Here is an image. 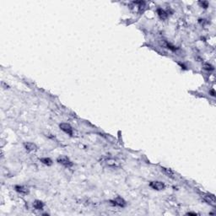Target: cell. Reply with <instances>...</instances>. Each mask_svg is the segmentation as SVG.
<instances>
[{
	"mask_svg": "<svg viewBox=\"0 0 216 216\" xmlns=\"http://www.w3.org/2000/svg\"><path fill=\"white\" fill-rule=\"evenodd\" d=\"M59 128L61 130H63V132H65L66 134H68L70 136L73 135V128L68 123H61L59 125Z\"/></svg>",
	"mask_w": 216,
	"mask_h": 216,
	"instance_id": "obj_4",
	"label": "cell"
},
{
	"mask_svg": "<svg viewBox=\"0 0 216 216\" xmlns=\"http://www.w3.org/2000/svg\"><path fill=\"white\" fill-rule=\"evenodd\" d=\"M24 146H25V149H26L27 151H34L35 149H37V146L35 145V143H24Z\"/></svg>",
	"mask_w": 216,
	"mask_h": 216,
	"instance_id": "obj_7",
	"label": "cell"
},
{
	"mask_svg": "<svg viewBox=\"0 0 216 216\" xmlns=\"http://www.w3.org/2000/svg\"><path fill=\"white\" fill-rule=\"evenodd\" d=\"M15 191L18 193H21V194H28L29 193V189L28 187H25V186H15Z\"/></svg>",
	"mask_w": 216,
	"mask_h": 216,
	"instance_id": "obj_6",
	"label": "cell"
},
{
	"mask_svg": "<svg viewBox=\"0 0 216 216\" xmlns=\"http://www.w3.org/2000/svg\"><path fill=\"white\" fill-rule=\"evenodd\" d=\"M149 187H152L153 189L154 190H157V191H161V190H164L165 187V185L162 182H151L150 183H149Z\"/></svg>",
	"mask_w": 216,
	"mask_h": 216,
	"instance_id": "obj_3",
	"label": "cell"
},
{
	"mask_svg": "<svg viewBox=\"0 0 216 216\" xmlns=\"http://www.w3.org/2000/svg\"><path fill=\"white\" fill-rule=\"evenodd\" d=\"M41 160V162H42L44 165H52V160L50 159V158H41V159H40Z\"/></svg>",
	"mask_w": 216,
	"mask_h": 216,
	"instance_id": "obj_10",
	"label": "cell"
},
{
	"mask_svg": "<svg viewBox=\"0 0 216 216\" xmlns=\"http://www.w3.org/2000/svg\"><path fill=\"white\" fill-rule=\"evenodd\" d=\"M57 160L59 164L64 165V166H66V167H70L73 165V162H72L67 156H63V155L59 156L58 158H57Z\"/></svg>",
	"mask_w": 216,
	"mask_h": 216,
	"instance_id": "obj_1",
	"label": "cell"
},
{
	"mask_svg": "<svg viewBox=\"0 0 216 216\" xmlns=\"http://www.w3.org/2000/svg\"><path fill=\"white\" fill-rule=\"evenodd\" d=\"M209 94L210 95H211L212 96H215V91H214V90H211L209 91Z\"/></svg>",
	"mask_w": 216,
	"mask_h": 216,
	"instance_id": "obj_15",
	"label": "cell"
},
{
	"mask_svg": "<svg viewBox=\"0 0 216 216\" xmlns=\"http://www.w3.org/2000/svg\"><path fill=\"white\" fill-rule=\"evenodd\" d=\"M187 214H188V215H197V214H195V213H187Z\"/></svg>",
	"mask_w": 216,
	"mask_h": 216,
	"instance_id": "obj_16",
	"label": "cell"
},
{
	"mask_svg": "<svg viewBox=\"0 0 216 216\" xmlns=\"http://www.w3.org/2000/svg\"><path fill=\"white\" fill-rule=\"evenodd\" d=\"M157 14H158V15H159V17L160 19H162V20H165V19L167 18V13L162 9H158Z\"/></svg>",
	"mask_w": 216,
	"mask_h": 216,
	"instance_id": "obj_8",
	"label": "cell"
},
{
	"mask_svg": "<svg viewBox=\"0 0 216 216\" xmlns=\"http://www.w3.org/2000/svg\"><path fill=\"white\" fill-rule=\"evenodd\" d=\"M198 4H200V6L202 8H204V9H207L209 7V2L208 1H200Z\"/></svg>",
	"mask_w": 216,
	"mask_h": 216,
	"instance_id": "obj_14",
	"label": "cell"
},
{
	"mask_svg": "<svg viewBox=\"0 0 216 216\" xmlns=\"http://www.w3.org/2000/svg\"><path fill=\"white\" fill-rule=\"evenodd\" d=\"M203 200L206 202L207 203H209V205H211L213 207L216 206V200H215V197L212 194H203Z\"/></svg>",
	"mask_w": 216,
	"mask_h": 216,
	"instance_id": "obj_2",
	"label": "cell"
},
{
	"mask_svg": "<svg viewBox=\"0 0 216 216\" xmlns=\"http://www.w3.org/2000/svg\"><path fill=\"white\" fill-rule=\"evenodd\" d=\"M33 206H34V208H35V209L40 210V209H42L44 204H43L42 202L40 201V200H35L34 202V203H33Z\"/></svg>",
	"mask_w": 216,
	"mask_h": 216,
	"instance_id": "obj_9",
	"label": "cell"
},
{
	"mask_svg": "<svg viewBox=\"0 0 216 216\" xmlns=\"http://www.w3.org/2000/svg\"><path fill=\"white\" fill-rule=\"evenodd\" d=\"M106 164L108 165H110V166H116V165H117V162H116L114 160L109 159V160H106Z\"/></svg>",
	"mask_w": 216,
	"mask_h": 216,
	"instance_id": "obj_13",
	"label": "cell"
},
{
	"mask_svg": "<svg viewBox=\"0 0 216 216\" xmlns=\"http://www.w3.org/2000/svg\"><path fill=\"white\" fill-rule=\"evenodd\" d=\"M112 203V204H114L116 206H119V207H124L126 205V202L123 198H122L121 197H117L114 200L111 201Z\"/></svg>",
	"mask_w": 216,
	"mask_h": 216,
	"instance_id": "obj_5",
	"label": "cell"
},
{
	"mask_svg": "<svg viewBox=\"0 0 216 216\" xmlns=\"http://www.w3.org/2000/svg\"><path fill=\"white\" fill-rule=\"evenodd\" d=\"M161 171L164 172L165 175L167 176H170V177H173V171L170 170V169H167V168H165V167H161Z\"/></svg>",
	"mask_w": 216,
	"mask_h": 216,
	"instance_id": "obj_11",
	"label": "cell"
},
{
	"mask_svg": "<svg viewBox=\"0 0 216 216\" xmlns=\"http://www.w3.org/2000/svg\"><path fill=\"white\" fill-rule=\"evenodd\" d=\"M203 68L205 69V70H207V71H213L214 69V66H213L212 64H210V63H204L203 64Z\"/></svg>",
	"mask_w": 216,
	"mask_h": 216,
	"instance_id": "obj_12",
	"label": "cell"
}]
</instances>
